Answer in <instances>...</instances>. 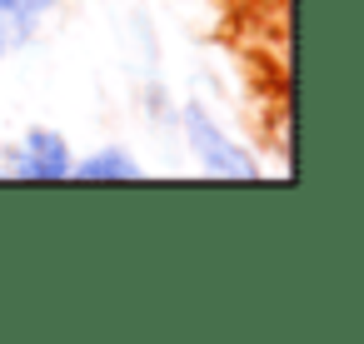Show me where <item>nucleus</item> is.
<instances>
[{
  "mask_svg": "<svg viewBox=\"0 0 364 344\" xmlns=\"http://www.w3.org/2000/svg\"><path fill=\"white\" fill-rule=\"evenodd\" d=\"M180 130H185V145H190V155H195V165L205 175H220V180H259V160L230 130H220V120L205 105H185L180 110Z\"/></svg>",
  "mask_w": 364,
  "mask_h": 344,
  "instance_id": "1",
  "label": "nucleus"
},
{
  "mask_svg": "<svg viewBox=\"0 0 364 344\" xmlns=\"http://www.w3.org/2000/svg\"><path fill=\"white\" fill-rule=\"evenodd\" d=\"M36 41V26L31 21H21V16H11L6 6H0V60L6 55H16L21 45H31Z\"/></svg>",
  "mask_w": 364,
  "mask_h": 344,
  "instance_id": "4",
  "label": "nucleus"
},
{
  "mask_svg": "<svg viewBox=\"0 0 364 344\" xmlns=\"http://www.w3.org/2000/svg\"><path fill=\"white\" fill-rule=\"evenodd\" d=\"M75 180H140L145 175V165L125 150V145H100L95 155H85V160H75V170H70Z\"/></svg>",
  "mask_w": 364,
  "mask_h": 344,
  "instance_id": "3",
  "label": "nucleus"
},
{
  "mask_svg": "<svg viewBox=\"0 0 364 344\" xmlns=\"http://www.w3.org/2000/svg\"><path fill=\"white\" fill-rule=\"evenodd\" d=\"M11 16H21V21H31L36 31H41V21H50L55 11H60V0H0Z\"/></svg>",
  "mask_w": 364,
  "mask_h": 344,
  "instance_id": "5",
  "label": "nucleus"
},
{
  "mask_svg": "<svg viewBox=\"0 0 364 344\" xmlns=\"http://www.w3.org/2000/svg\"><path fill=\"white\" fill-rule=\"evenodd\" d=\"M75 170V155H70V140L50 125H31L6 155H0V175L6 180H31V185H55V180H70Z\"/></svg>",
  "mask_w": 364,
  "mask_h": 344,
  "instance_id": "2",
  "label": "nucleus"
}]
</instances>
